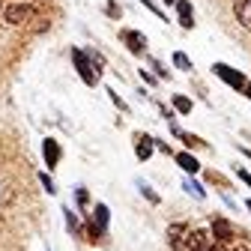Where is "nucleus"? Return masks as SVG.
I'll return each mask as SVG.
<instances>
[{
  "instance_id": "obj_29",
  "label": "nucleus",
  "mask_w": 251,
  "mask_h": 251,
  "mask_svg": "<svg viewBox=\"0 0 251 251\" xmlns=\"http://www.w3.org/2000/svg\"><path fill=\"white\" fill-rule=\"evenodd\" d=\"M165 3H176V0H165Z\"/></svg>"
},
{
  "instance_id": "obj_15",
  "label": "nucleus",
  "mask_w": 251,
  "mask_h": 251,
  "mask_svg": "<svg viewBox=\"0 0 251 251\" xmlns=\"http://www.w3.org/2000/svg\"><path fill=\"white\" fill-rule=\"evenodd\" d=\"M174 63H176V66H179L182 72H188V69H192V60H188L182 51H176V54H174Z\"/></svg>"
},
{
  "instance_id": "obj_12",
  "label": "nucleus",
  "mask_w": 251,
  "mask_h": 251,
  "mask_svg": "<svg viewBox=\"0 0 251 251\" xmlns=\"http://www.w3.org/2000/svg\"><path fill=\"white\" fill-rule=\"evenodd\" d=\"M176 162H179V168L188 171V174H198V171H201L198 159H195V155H188V152H179V155H176Z\"/></svg>"
},
{
  "instance_id": "obj_19",
  "label": "nucleus",
  "mask_w": 251,
  "mask_h": 251,
  "mask_svg": "<svg viewBox=\"0 0 251 251\" xmlns=\"http://www.w3.org/2000/svg\"><path fill=\"white\" fill-rule=\"evenodd\" d=\"M185 188H188V192H192L195 198H203V188H201L198 182H185Z\"/></svg>"
},
{
  "instance_id": "obj_23",
  "label": "nucleus",
  "mask_w": 251,
  "mask_h": 251,
  "mask_svg": "<svg viewBox=\"0 0 251 251\" xmlns=\"http://www.w3.org/2000/svg\"><path fill=\"white\" fill-rule=\"evenodd\" d=\"M141 3H144V6H147V9H152V12H155V15H159V18H162V12H159V6H155V3H152V0H141Z\"/></svg>"
},
{
  "instance_id": "obj_2",
  "label": "nucleus",
  "mask_w": 251,
  "mask_h": 251,
  "mask_svg": "<svg viewBox=\"0 0 251 251\" xmlns=\"http://www.w3.org/2000/svg\"><path fill=\"white\" fill-rule=\"evenodd\" d=\"M212 72L218 75V78H222L225 84H230L233 90H245V75L242 72H236V69H230V66H225V63H215V66H212Z\"/></svg>"
},
{
  "instance_id": "obj_8",
  "label": "nucleus",
  "mask_w": 251,
  "mask_h": 251,
  "mask_svg": "<svg viewBox=\"0 0 251 251\" xmlns=\"http://www.w3.org/2000/svg\"><path fill=\"white\" fill-rule=\"evenodd\" d=\"M105 227H108V206L99 203V206H96V225H90V233L99 239V236L105 233Z\"/></svg>"
},
{
  "instance_id": "obj_4",
  "label": "nucleus",
  "mask_w": 251,
  "mask_h": 251,
  "mask_svg": "<svg viewBox=\"0 0 251 251\" xmlns=\"http://www.w3.org/2000/svg\"><path fill=\"white\" fill-rule=\"evenodd\" d=\"M209 242H206V230H192V233H185L182 239V248L185 251H203Z\"/></svg>"
},
{
  "instance_id": "obj_6",
  "label": "nucleus",
  "mask_w": 251,
  "mask_h": 251,
  "mask_svg": "<svg viewBox=\"0 0 251 251\" xmlns=\"http://www.w3.org/2000/svg\"><path fill=\"white\" fill-rule=\"evenodd\" d=\"M42 155H45V165L48 168H57V162H60V144L54 138H45L42 141Z\"/></svg>"
},
{
  "instance_id": "obj_18",
  "label": "nucleus",
  "mask_w": 251,
  "mask_h": 251,
  "mask_svg": "<svg viewBox=\"0 0 251 251\" xmlns=\"http://www.w3.org/2000/svg\"><path fill=\"white\" fill-rule=\"evenodd\" d=\"M63 212H66V225H69V230H72V233H78V218H75L69 209H63Z\"/></svg>"
},
{
  "instance_id": "obj_11",
  "label": "nucleus",
  "mask_w": 251,
  "mask_h": 251,
  "mask_svg": "<svg viewBox=\"0 0 251 251\" xmlns=\"http://www.w3.org/2000/svg\"><path fill=\"white\" fill-rule=\"evenodd\" d=\"M233 9H236V18H239V24L251 27V0H233Z\"/></svg>"
},
{
  "instance_id": "obj_28",
  "label": "nucleus",
  "mask_w": 251,
  "mask_h": 251,
  "mask_svg": "<svg viewBox=\"0 0 251 251\" xmlns=\"http://www.w3.org/2000/svg\"><path fill=\"white\" fill-rule=\"evenodd\" d=\"M233 251H248V248H233Z\"/></svg>"
},
{
  "instance_id": "obj_13",
  "label": "nucleus",
  "mask_w": 251,
  "mask_h": 251,
  "mask_svg": "<svg viewBox=\"0 0 251 251\" xmlns=\"http://www.w3.org/2000/svg\"><path fill=\"white\" fill-rule=\"evenodd\" d=\"M168 236H171V245H174V248H182V239H185V225H171Z\"/></svg>"
},
{
  "instance_id": "obj_20",
  "label": "nucleus",
  "mask_w": 251,
  "mask_h": 251,
  "mask_svg": "<svg viewBox=\"0 0 251 251\" xmlns=\"http://www.w3.org/2000/svg\"><path fill=\"white\" fill-rule=\"evenodd\" d=\"M39 179H42V185H45V192H51V195L57 192V188H54V182H51V176H45V174H42Z\"/></svg>"
},
{
  "instance_id": "obj_3",
  "label": "nucleus",
  "mask_w": 251,
  "mask_h": 251,
  "mask_svg": "<svg viewBox=\"0 0 251 251\" xmlns=\"http://www.w3.org/2000/svg\"><path fill=\"white\" fill-rule=\"evenodd\" d=\"M30 15H33V6H30V3H12V6L3 9V18L9 24H24Z\"/></svg>"
},
{
  "instance_id": "obj_14",
  "label": "nucleus",
  "mask_w": 251,
  "mask_h": 251,
  "mask_svg": "<svg viewBox=\"0 0 251 251\" xmlns=\"http://www.w3.org/2000/svg\"><path fill=\"white\" fill-rule=\"evenodd\" d=\"M174 108H176L179 114H188V111H192V99H185V96H174Z\"/></svg>"
},
{
  "instance_id": "obj_25",
  "label": "nucleus",
  "mask_w": 251,
  "mask_h": 251,
  "mask_svg": "<svg viewBox=\"0 0 251 251\" xmlns=\"http://www.w3.org/2000/svg\"><path fill=\"white\" fill-rule=\"evenodd\" d=\"M108 12H111V15L117 18V15H120V6H117V3H108Z\"/></svg>"
},
{
  "instance_id": "obj_21",
  "label": "nucleus",
  "mask_w": 251,
  "mask_h": 251,
  "mask_svg": "<svg viewBox=\"0 0 251 251\" xmlns=\"http://www.w3.org/2000/svg\"><path fill=\"white\" fill-rule=\"evenodd\" d=\"M108 93H111V102H114V105H117L120 111H126V102H123V99L117 96V93H114V90H108Z\"/></svg>"
},
{
  "instance_id": "obj_1",
  "label": "nucleus",
  "mask_w": 251,
  "mask_h": 251,
  "mask_svg": "<svg viewBox=\"0 0 251 251\" xmlns=\"http://www.w3.org/2000/svg\"><path fill=\"white\" fill-rule=\"evenodd\" d=\"M72 60H75V69H78V75L84 78V84H96L99 81V69L93 66V60H90V54L87 51H81V48H72Z\"/></svg>"
},
{
  "instance_id": "obj_7",
  "label": "nucleus",
  "mask_w": 251,
  "mask_h": 251,
  "mask_svg": "<svg viewBox=\"0 0 251 251\" xmlns=\"http://www.w3.org/2000/svg\"><path fill=\"white\" fill-rule=\"evenodd\" d=\"M123 42L135 54H144V48H147V39H144V33H138V30H123Z\"/></svg>"
},
{
  "instance_id": "obj_27",
  "label": "nucleus",
  "mask_w": 251,
  "mask_h": 251,
  "mask_svg": "<svg viewBox=\"0 0 251 251\" xmlns=\"http://www.w3.org/2000/svg\"><path fill=\"white\" fill-rule=\"evenodd\" d=\"M245 96H248V99H251V84H245Z\"/></svg>"
},
{
  "instance_id": "obj_9",
  "label": "nucleus",
  "mask_w": 251,
  "mask_h": 251,
  "mask_svg": "<svg viewBox=\"0 0 251 251\" xmlns=\"http://www.w3.org/2000/svg\"><path fill=\"white\" fill-rule=\"evenodd\" d=\"M176 12H179V24L185 30L195 27V15H192V3H188V0H176Z\"/></svg>"
},
{
  "instance_id": "obj_10",
  "label": "nucleus",
  "mask_w": 251,
  "mask_h": 251,
  "mask_svg": "<svg viewBox=\"0 0 251 251\" xmlns=\"http://www.w3.org/2000/svg\"><path fill=\"white\" fill-rule=\"evenodd\" d=\"M152 147H155V144H152L150 135H138V141H135V152H138V159H141V162H147L150 155H152Z\"/></svg>"
},
{
  "instance_id": "obj_24",
  "label": "nucleus",
  "mask_w": 251,
  "mask_h": 251,
  "mask_svg": "<svg viewBox=\"0 0 251 251\" xmlns=\"http://www.w3.org/2000/svg\"><path fill=\"white\" fill-rule=\"evenodd\" d=\"M75 198H78V203H81V206L87 203V192H84V188H78V192H75Z\"/></svg>"
},
{
  "instance_id": "obj_26",
  "label": "nucleus",
  "mask_w": 251,
  "mask_h": 251,
  "mask_svg": "<svg viewBox=\"0 0 251 251\" xmlns=\"http://www.w3.org/2000/svg\"><path fill=\"white\" fill-rule=\"evenodd\" d=\"M203 251H225V245H222V242H218V245H206Z\"/></svg>"
},
{
  "instance_id": "obj_17",
  "label": "nucleus",
  "mask_w": 251,
  "mask_h": 251,
  "mask_svg": "<svg viewBox=\"0 0 251 251\" xmlns=\"http://www.w3.org/2000/svg\"><path fill=\"white\" fill-rule=\"evenodd\" d=\"M174 132H176V135H179V138H182V141H185L188 147H201V141H198L195 135H188V132H179V129H174Z\"/></svg>"
},
{
  "instance_id": "obj_30",
  "label": "nucleus",
  "mask_w": 251,
  "mask_h": 251,
  "mask_svg": "<svg viewBox=\"0 0 251 251\" xmlns=\"http://www.w3.org/2000/svg\"><path fill=\"white\" fill-rule=\"evenodd\" d=\"M245 206H248V209H251V201H248V203H245Z\"/></svg>"
},
{
  "instance_id": "obj_5",
  "label": "nucleus",
  "mask_w": 251,
  "mask_h": 251,
  "mask_svg": "<svg viewBox=\"0 0 251 251\" xmlns=\"http://www.w3.org/2000/svg\"><path fill=\"white\" fill-rule=\"evenodd\" d=\"M212 236L218 242H230L233 239V225L225 222V218H212Z\"/></svg>"
},
{
  "instance_id": "obj_16",
  "label": "nucleus",
  "mask_w": 251,
  "mask_h": 251,
  "mask_svg": "<svg viewBox=\"0 0 251 251\" xmlns=\"http://www.w3.org/2000/svg\"><path fill=\"white\" fill-rule=\"evenodd\" d=\"M138 185H141V192H144V198H147V201H150V203H159V195H155V192H152V188H150V185H147V182H144V179H141V182H138Z\"/></svg>"
},
{
  "instance_id": "obj_22",
  "label": "nucleus",
  "mask_w": 251,
  "mask_h": 251,
  "mask_svg": "<svg viewBox=\"0 0 251 251\" xmlns=\"http://www.w3.org/2000/svg\"><path fill=\"white\" fill-rule=\"evenodd\" d=\"M236 174H239V179H242V182H245V185H248V188H251V174H248V171H242V168H239V171H236Z\"/></svg>"
}]
</instances>
